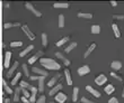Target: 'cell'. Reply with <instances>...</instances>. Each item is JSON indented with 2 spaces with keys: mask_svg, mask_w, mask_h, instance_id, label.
I'll list each match as a JSON object with an SVG mask.
<instances>
[{
  "mask_svg": "<svg viewBox=\"0 0 124 103\" xmlns=\"http://www.w3.org/2000/svg\"><path fill=\"white\" fill-rule=\"evenodd\" d=\"M3 3V7H5V8H9V3L8 2H2Z\"/></svg>",
  "mask_w": 124,
  "mask_h": 103,
  "instance_id": "46",
  "label": "cell"
},
{
  "mask_svg": "<svg viewBox=\"0 0 124 103\" xmlns=\"http://www.w3.org/2000/svg\"><path fill=\"white\" fill-rule=\"evenodd\" d=\"M25 6H26V8H27V9H28V10H31V11H32V13H34V15H35L36 17H41V16H42V13H39V10L36 9L35 7L33 6V5H32V3H31V2H26V3H25Z\"/></svg>",
  "mask_w": 124,
  "mask_h": 103,
  "instance_id": "3",
  "label": "cell"
},
{
  "mask_svg": "<svg viewBox=\"0 0 124 103\" xmlns=\"http://www.w3.org/2000/svg\"><path fill=\"white\" fill-rule=\"evenodd\" d=\"M114 90H115V87L113 86V85H112V84H108L107 86L105 87V93L106 94H112L113 93V92H114Z\"/></svg>",
  "mask_w": 124,
  "mask_h": 103,
  "instance_id": "26",
  "label": "cell"
},
{
  "mask_svg": "<svg viewBox=\"0 0 124 103\" xmlns=\"http://www.w3.org/2000/svg\"><path fill=\"white\" fill-rule=\"evenodd\" d=\"M111 5H112V7H116L117 6V2L116 1H111Z\"/></svg>",
  "mask_w": 124,
  "mask_h": 103,
  "instance_id": "45",
  "label": "cell"
},
{
  "mask_svg": "<svg viewBox=\"0 0 124 103\" xmlns=\"http://www.w3.org/2000/svg\"><path fill=\"white\" fill-rule=\"evenodd\" d=\"M108 103H118V101H117V99H116V97H112V99H109Z\"/></svg>",
  "mask_w": 124,
  "mask_h": 103,
  "instance_id": "42",
  "label": "cell"
},
{
  "mask_svg": "<svg viewBox=\"0 0 124 103\" xmlns=\"http://www.w3.org/2000/svg\"><path fill=\"white\" fill-rule=\"evenodd\" d=\"M78 94H79V87H73V93H72V101L73 102L78 100Z\"/></svg>",
  "mask_w": 124,
  "mask_h": 103,
  "instance_id": "25",
  "label": "cell"
},
{
  "mask_svg": "<svg viewBox=\"0 0 124 103\" xmlns=\"http://www.w3.org/2000/svg\"><path fill=\"white\" fill-rule=\"evenodd\" d=\"M95 48H96V44H95V43H93L92 45H90V46H89V47H88V49L86 51V53H85V54H84V57H85V58H87V57H88L89 55L92 54V52L94 51Z\"/></svg>",
  "mask_w": 124,
  "mask_h": 103,
  "instance_id": "17",
  "label": "cell"
},
{
  "mask_svg": "<svg viewBox=\"0 0 124 103\" xmlns=\"http://www.w3.org/2000/svg\"><path fill=\"white\" fill-rule=\"evenodd\" d=\"M86 90L88 91L89 93H92L95 97H101V93H99L98 91H96L95 89H93L92 86H89V85H87V86H86Z\"/></svg>",
  "mask_w": 124,
  "mask_h": 103,
  "instance_id": "13",
  "label": "cell"
},
{
  "mask_svg": "<svg viewBox=\"0 0 124 103\" xmlns=\"http://www.w3.org/2000/svg\"><path fill=\"white\" fill-rule=\"evenodd\" d=\"M33 72L34 73H37V74H41L42 76H47L49 75V72L45 71V70H41L39 67H33Z\"/></svg>",
  "mask_w": 124,
  "mask_h": 103,
  "instance_id": "14",
  "label": "cell"
},
{
  "mask_svg": "<svg viewBox=\"0 0 124 103\" xmlns=\"http://www.w3.org/2000/svg\"><path fill=\"white\" fill-rule=\"evenodd\" d=\"M20 77H22V73H17V74H16V76L14 77V78H13V81H11V84H13V85H15V86H16L17 82L19 81V78H20Z\"/></svg>",
  "mask_w": 124,
  "mask_h": 103,
  "instance_id": "32",
  "label": "cell"
},
{
  "mask_svg": "<svg viewBox=\"0 0 124 103\" xmlns=\"http://www.w3.org/2000/svg\"><path fill=\"white\" fill-rule=\"evenodd\" d=\"M1 82H2L3 90H5V91H6V92H7V94H11V93H13V90H11V89H10V87L8 86V85H7L6 81H5V80H3V78H2V81H1Z\"/></svg>",
  "mask_w": 124,
  "mask_h": 103,
  "instance_id": "24",
  "label": "cell"
},
{
  "mask_svg": "<svg viewBox=\"0 0 124 103\" xmlns=\"http://www.w3.org/2000/svg\"><path fill=\"white\" fill-rule=\"evenodd\" d=\"M22 92V87L18 86L16 87V91H15V93H14V101L15 102H18V100H19V93Z\"/></svg>",
  "mask_w": 124,
  "mask_h": 103,
  "instance_id": "20",
  "label": "cell"
},
{
  "mask_svg": "<svg viewBox=\"0 0 124 103\" xmlns=\"http://www.w3.org/2000/svg\"><path fill=\"white\" fill-rule=\"evenodd\" d=\"M113 18L117 20H123L124 19V15H113Z\"/></svg>",
  "mask_w": 124,
  "mask_h": 103,
  "instance_id": "40",
  "label": "cell"
},
{
  "mask_svg": "<svg viewBox=\"0 0 124 103\" xmlns=\"http://www.w3.org/2000/svg\"><path fill=\"white\" fill-rule=\"evenodd\" d=\"M76 47H77V43H76V42H72L71 44H70V45L67 47V48H64V52H65V53H70V52H71L73 48H76Z\"/></svg>",
  "mask_w": 124,
  "mask_h": 103,
  "instance_id": "28",
  "label": "cell"
},
{
  "mask_svg": "<svg viewBox=\"0 0 124 103\" xmlns=\"http://www.w3.org/2000/svg\"><path fill=\"white\" fill-rule=\"evenodd\" d=\"M112 28H113V32L115 34V37L116 38H120L121 37V32H120V29H118V26L116 24H113L112 25Z\"/></svg>",
  "mask_w": 124,
  "mask_h": 103,
  "instance_id": "19",
  "label": "cell"
},
{
  "mask_svg": "<svg viewBox=\"0 0 124 103\" xmlns=\"http://www.w3.org/2000/svg\"><path fill=\"white\" fill-rule=\"evenodd\" d=\"M41 56H43V52L39 51V52H37V53H36L34 56H32V57L28 59V63H30V64H34V63H35V62L37 61V59H39Z\"/></svg>",
  "mask_w": 124,
  "mask_h": 103,
  "instance_id": "7",
  "label": "cell"
},
{
  "mask_svg": "<svg viewBox=\"0 0 124 103\" xmlns=\"http://www.w3.org/2000/svg\"><path fill=\"white\" fill-rule=\"evenodd\" d=\"M111 75H112V77H113V78H115V80H117V81H120V82H122V77L118 76L117 74H115V72H112Z\"/></svg>",
  "mask_w": 124,
  "mask_h": 103,
  "instance_id": "39",
  "label": "cell"
},
{
  "mask_svg": "<svg viewBox=\"0 0 124 103\" xmlns=\"http://www.w3.org/2000/svg\"><path fill=\"white\" fill-rule=\"evenodd\" d=\"M22 45H23L22 42H11L10 43V46H11V47H20Z\"/></svg>",
  "mask_w": 124,
  "mask_h": 103,
  "instance_id": "35",
  "label": "cell"
},
{
  "mask_svg": "<svg viewBox=\"0 0 124 103\" xmlns=\"http://www.w3.org/2000/svg\"><path fill=\"white\" fill-rule=\"evenodd\" d=\"M46 76H39V92L42 93L44 91V78Z\"/></svg>",
  "mask_w": 124,
  "mask_h": 103,
  "instance_id": "18",
  "label": "cell"
},
{
  "mask_svg": "<svg viewBox=\"0 0 124 103\" xmlns=\"http://www.w3.org/2000/svg\"><path fill=\"white\" fill-rule=\"evenodd\" d=\"M78 17L79 18H86V19H92L93 18V15L89 13H78Z\"/></svg>",
  "mask_w": 124,
  "mask_h": 103,
  "instance_id": "22",
  "label": "cell"
},
{
  "mask_svg": "<svg viewBox=\"0 0 124 103\" xmlns=\"http://www.w3.org/2000/svg\"><path fill=\"white\" fill-rule=\"evenodd\" d=\"M18 65H19V63H18V62H15V63H14L13 64V66H11V67L9 68V71H8V73H7V77H10L11 76V75L14 74V72L16 71V68L18 67Z\"/></svg>",
  "mask_w": 124,
  "mask_h": 103,
  "instance_id": "12",
  "label": "cell"
},
{
  "mask_svg": "<svg viewBox=\"0 0 124 103\" xmlns=\"http://www.w3.org/2000/svg\"><path fill=\"white\" fill-rule=\"evenodd\" d=\"M23 71H24V73H25V76H30V77H31L30 71H28V68H27V65H26V64L23 65Z\"/></svg>",
  "mask_w": 124,
  "mask_h": 103,
  "instance_id": "36",
  "label": "cell"
},
{
  "mask_svg": "<svg viewBox=\"0 0 124 103\" xmlns=\"http://www.w3.org/2000/svg\"><path fill=\"white\" fill-rule=\"evenodd\" d=\"M33 48H34V46H33V45L27 46V47H26V48H25V49H24L23 52H20L19 56H20V57H24V56H25V55H26V54H28V53H30V52L32 51Z\"/></svg>",
  "mask_w": 124,
  "mask_h": 103,
  "instance_id": "21",
  "label": "cell"
},
{
  "mask_svg": "<svg viewBox=\"0 0 124 103\" xmlns=\"http://www.w3.org/2000/svg\"><path fill=\"white\" fill-rule=\"evenodd\" d=\"M45 100H46L45 95H41V97L36 100V103H45Z\"/></svg>",
  "mask_w": 124,
  "mask_h": 103,
  "instance_id": "38",
  "label": "cell"
},
{
  "mask_svg": "<svg viewBox=\"0 0 124 103\" xmlns=\"http://www.w3.org/2000/svg\"><path fill=\"white\" fill-rule=\"evenodd\" d=\"M22 29H23V32L26 34V36L31 39V40H34V39H35V34H34V32H33L30 28H28V26H27V25L22 26Z\"/></svg>",
  "mask_w": 124,
  "mask_h": 103,
  "instance_id": "2",
  "label": "cell"
},
{
  "mask_svg": "<svg viewBox=\"0 0 124 103\" xmlns=\"http://www.w3.org/2000/svg\"><path fill=\"white\" fill-rule=\"evenodd\" d=\"M22 92H23V94H24V97H27V99H31V95H32V93H30L27 89H23V87H22Z\"/></svg>",
  "mask_w": 124,
  "mask_h": 103,
  "instance_id": "34",
  "label": "cell"
},
{
  "mask_svg": "<svg viewBox=\"0 0 124 103\" xmlns=\"http://www.w3.org/2000/svg\"><path fill=\"white\" fill-rule=\"evenodd\" d=\"M111 67L113 68L114 71H118V70H121V67H122V63H121L120 61H114V62H112Z\"/></svg>",
  "mask_w": 124,
  "mask_h": 103,
  "instance_id": "15",
  "label": "cell"
},
{
  "mask_svg": "<svg viewBox=\"0 0 124 103\" xmlns=\"http://www.w3.org/2000/svg\"><path fill=\"white\" fill-rule=\"evenodd\" d=\"M89 72H90V68H89L88 65H84V66L78 68V74L80 75V76H84V75L88 74Z\"/></svg>",
  "mask_w": 124,
  "mask_h": 103,
  "instance_id": "5",
  "label": "cell"
},
{
  "mask_svg": "<svg viewBox=\"0 0 124 103\" xmlns=\"http://www.w3.org/2000/svg\"><path fill=\"white\" fill-rule=\"evenodd\" d=\"M30 84L27 83V82H25V81H22L20 82V87H23V89H30Z\"/></svg>",
  "mask_w": 124,
  "mask_h": 103,
  "instance_id": "37",
  "label": "cell"
},
{
  "mask_svg": "<svg viewBox=\"0 0 124 103\" xmlns=\"http://www.w3.org/2000/svg\"><path fill=\"white\" fill-rule=\"evenodd\" d=\"M10 58H11V53H10V52H7L6 55H5V63H3V66H5V68H8V67H9Z\"/></svg>",
  "mask_w": 124,
  "mask_h": 103,
  "instance_id": "11",
  "label": "cell"
},
{
  "mask_svg": "<svg viewBox=\"0 0 124 103\" xmlns=\"http://www.w3.org/2000/svg\"><path fill=\"white\" fill-rule=\"evenodd\" d=\"M39 62H41V64L45 68H47V70H55V71H58V70L61 68L60 64H58L54 59H51V58H43L42 57L39 59Z\"/></svg>",
  "mask_w": 124,
  "mask_h": 103,
  "instance_id": "1",
  "label": "cell"
},
{
  "mask_svg": "<svg viewBox=\"0 0 124 103\" xmlns=\"http://www.w3.org/2000/svg\"><path fill=\"white\" fill-rule=\"evenodd\" d=\"M61 90H62V84H56L55 86L52 87V90L49 92V94L52 97L54 93H59V92H61Z\"/></svg>",
  "mask_w": 124,
  "mask_h": 103,
  "instance_id": "9",
  "label": "cell"
},
{
  "mask_svg": "<svg viewBox=\"0 0 124 103\" xmlns=\"http://www.w3.org/2000/svg\"><path fill=\"white\" fill-rule=\"evenodd\" d=\"M122 97H124V87H123V92H122Z\"/></svg>",
  "mask_w": 124,
  "mask_h": 103,
  "instance_id": "48",
  "label": "cell"
},
{
  "mask_svg": "<svg viewBox=\"0 0 124 103\" xmlns=\"http://www.w3.org/2000/svg\"><path fill=\"white\" fill-rule=\"evenodd\" d=\"M65 100H67V95H65L64 93H61V92H59V93L55 95V101L59 103H64Z\"/></svg>",
  "mask_w": 124,
  "mask_h": 103,
  "instance_id": "6",
  "label": "cell"
},
{
  "mask_svg": "<svg viewBox=\"0 0 124 103\" xmlns=\"http://www.w3.org/2000/svg\"><path fill=\"white\" fill-rule=\"evenodd\" d=\"M51 103H53V102H51Z\"/></svg>",
  "mask_w": 124,
  "mask_h": 103,
  "instance_id": "49",
  "label": "cell"
},
{
  "mask_svg": "<svg viewBox=\"0 0 124 103\" xmlns=\"http://www.w3.org/2000/svg\"><path fill=\"white\" fill-rule=\"evenodd\" d=\"M20 100H22V102H24V103H31V101L28 100L27 97H23L22 99H20Z\"/></svg>",
  "mask_w": 124,
  "mask_h": 103,
  "instance_id": "43",
  "label": "cell"
},
{
  "mask_svg": "<svg viewBox=\"0 0 124 103\" xmlns=\"http://www.w3.org/2000/svg\"><path fill=\"white\" fill-rule=\"evenodd\" d=\"M64 27V16L60 13L59 15V28H63Z\"/></svg>",
  "mask_w": 124,
  "mask_h": 103,
  "instance_id": "30",
  "label": "cell"
},
{
  "mask_svg": "<svg viewBox=\"0 0 124 103\" xmlns=\"http://www.w3.org/2000/svg\"><path fill=\"white\" fill-rule=\"evenodd\" d=\"M64 74H65V78H67V83L68 85H72V78H71V73L69 71L68 68L64 70Z\"/></svg>",
  "mask_w": 124,
  "mask_h": 103,
  "instance_id": "16",
  "label": "cell"
},
{
  "mask_svg": "<svg viewBox=\"0 0 124 103\" xmlns=\"http://www.w3.org/2000/svg\"><path fill=\"white\" fill-rule=\"evenodd\" d=\"M106 82H107V77L105 76L104 74L98 75V76L95 78V83L97 84V85H103V84H105Z\"/></svg>",
  "mask_w": 124,
  "mask_h": 103,
  "instance_id": "4",
  "label": "cell"
},
{
  "mask_svg": "<svg viewBox=\"0 0 124 103\" xmlns=\"http://www.w3.org/2000/svg\"><path fill=\"white\" fill-rule=\"evenodd\" d=\"M42 45L44 46V47L47 46V35H46L45 32L42 34Z\"/></svg>",
  "mask_w": 124,
  "mask_h": 103,
  "instance_id": "33",
  "label": "cell"
},
{
  "mask_svg": "<svg viewBox=\"0 0 124 103\" xmlns=\"http://www.w3.org/2000/svg\"><path fill=\"white\" fill-rule=\"evenodd\" d=\"M81 102L82 103H95V102H93V101L88 100L87 97H81Z\"/></svg>",
  "mask_w": 124,
  "mask_h": 103,
  "instance_id": "41",
  "label": "cell"
},
{
  "mask_svg": "<svg viewBox=\"0 0 124 103\" xmlns=\"http://www.w3.org/2000/svg\"><path fill=\"white\" fill-rule=\"evenodd\" d=\"M11 102V101L9 100V99H6V100H5V103H10Z\"/></svg>",
  "mask_w": 124,
  "mask_h": 103,
  "instance_id": "47",
  "label": "cell"
},
{
  "mask_svg": "<svg viewBox=\"0 0 124 103\" xmlns=\"http://www.w3.org/2000/svg\"><path fill=\"white\" fill-rule=\"evenodd\" d=\"M20 24L19 23H15V24H11V23H6L3 25V28L5 29H9V28H13V27H19Z\"/></svg>",
  "mask_w": 124,
  "mask_h": 103,
  "instance_id": "23",
  "label": "cell"
},
{
  "mask_svg": "<svg viewBox=\"0 0 124 103\" xmlns=\"http://www.w3.org/2000/svg\"><path fill=\"white\" fill-rule=\"evenodd\" d=\"M54 8H68L69 7V3L67 2H55L53 5Z\"/></svg>",
  "mask_w": 124,
  "mask_h": 103,
  "instance_id": "27",
  "label": "cell"
},
{
  "mask_svg": "<svg viewBox=\"0 0 124 103\" xmlns=\"http://www.w3.org/2000/svg\"><path fill=\"white\" fill-rule=\"evenodd\" d=\"M68 40H69V37H68V36H65V37H63V38H61V39H60V40H59V42L56 43V46H58V47H60V46L64 45V44H65V43H67V42H68Z\"/></svg>",
  "mask_w": 124,
  "mask_h": 103,
  "instance_id": "29",
  "label": "cell"
},
{
  "mask_svg": "<svg viewBox=\"0 0 124 103\" xmlns=\"http://www.w3.org/2000/svg\"><path fill=\"white\" fill-rule=\"evenodd\" d=\"M60 77H61V74H55L54 76L51 78V80L49 81V83H47V85H49L50 87H52V86H55V83L58 82V80H59Z\"/></svg>",
  "mask_w": 124,
  "mask_h": 103,
  "instance_id": "8",
  "label": "cell"
},
{
  "mask_svg": "<svg viewBox=\"0 0 124 103\" xmlns=\"http://www.w3.org/2000/svg\"><path fill=\"white\" fill-rule=\"evenodd\" d=\"M55 56H56L58 58H60V59H61L63 63H64L65 66H69V65H70V61H69L67 57H64V56H63L61 53H59V52H58V53H55Z\"/></svg>",
  "mask_w": 124,
  "mask_h": 103,
  "instance_id": "10",
  "label": "cell"
},
{
  "mask_svg": "<svg viewBox=\"0 0 124 103\" xmlns=\"http://www.w3.org/2000/svg\"><path fill=\"white\" fill-rule=\"evenodd\" d=\"M92 32L93 34H99V32H101V26L99 25L92 26Z\"/></svg>",
  "mask_w": 124,
  "mask_h": 103,
  "instance_id": "31",
  "label": "cell"
},
{
  "mask_svg": "<svg viewBox=\"0 0 124 103\" xmlns=\"http://www.w3.org/2000/svg\"><path fill=\"white\" fill-rule=\"evenodd\" d=\"M30 78H31L32 81H36V80L39 81V76H35V75H33V76L30 77Z\"/></svg>",
  "mask_w": 124,
  "mask_h": 103,
  "instance_id": "44",
  "label": "cell"
}]
</instances>
